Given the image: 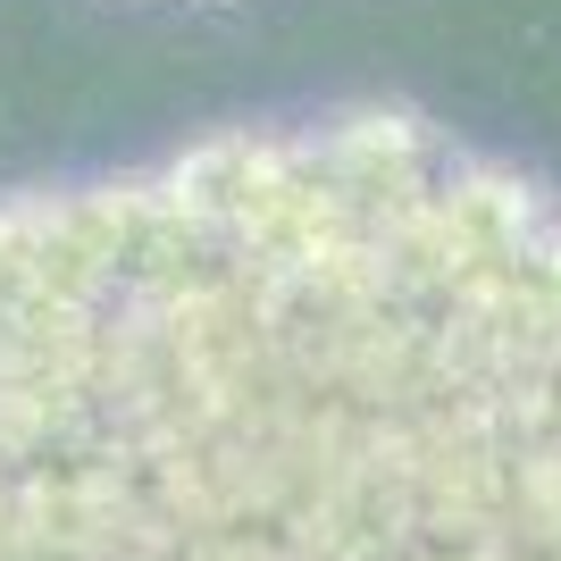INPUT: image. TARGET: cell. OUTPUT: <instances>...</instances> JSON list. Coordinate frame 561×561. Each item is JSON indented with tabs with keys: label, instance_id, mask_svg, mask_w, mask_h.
Listing matches in <instances>:
<instances>
[{
	"label": "cell",
	"instance_id": "1",
	"mask_svg": "<svg viewBox=\"0 0 561 561\" xmlns=\"http://www.w3.org/2000/svg\"><path fill=\"white\" fill-rule=\"evenodd\" d=\"M0 561H561V202L402 101L0 185Z\"/></svg>",
	"mask_w": 561,
	"mask_h": 561
}]
</instances>
